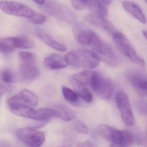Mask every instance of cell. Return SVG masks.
<instances>
[{"label":"cell","instance_id":"cell-16","mask_svg":"<svg viewBox=\"0 0 147 147\" xmlns=\"http://www.w3.org/2000/svg\"><path fill=\"white\" fill-rule=\"evenodd\" d=\"M96 72L93 71H82L76 73L72 76L73 80L76 82L84 85L90 86Z\"/></svg>","mask_w":147,"mask_h":147},{"label":"cell","instance_id":"cell-3","mask_svg":"<svg viewBox=\"0 0 147 147\" xmlns=\"http://www.w3.org/2000/svg\"><path fill=\"white\" fill-rule=\"evenodd\" d=\"M19 139L30 147H40L44 143L45 135L42 131L33 127H26L19 129L16 132Z\"/></svg>","mask_w":147,"mask_h":147},{"label":"cell","instance_id":"cell-33","mask_svg":"<svg viewBox=\"0 0 147 147\" xmlns=\"http://www.w3.org/2000/svg\"><path fill=\"white\" fill-rule=\"evenodd\" d=\"M100 1L105 5H108L111 3L112 0H99Z\"/></svg>","mask_w":147,"mask_h":147},{"label":"cell","instance_id":"cell-27","mask_svg":"<svg viewBox=\"0 0 147 147\" xmlns=\"http://www.w3.org/2000/svg\"><path fill=\"white\" fill-rule=\"evenodd\" d=\"M18 57L22 62L35 63L36 58L32 53L28 51H21L18 53Z\"/></svg>","mask_w":147,"mask_h":147},{"label":"cell","instance_id":"cell-15","mask_svg":"<svg viewBox=\"0 0 147 147\" xmlns=\"http://www.w3.org/2000/svg\"><path fill=\"white\" fill-rule=\"evenodd\" d=\"M38 37L41 39L45 44L54 49L61 52L67 51V49L66 46L58 42L54 38L46 33L44 32H38L37 33Z\"/></svg>","mask_w":147,"mask_h":147},{"label":"cell","instance_id":"cell-11","mask_svg":"<svg viewBox=\"0 0 147 147\" xmlns=\"http://www.w3.org/2000/svg\"><path fill=\"white\" fill-rule=\"evenodd\" d=\"M20 75L26 81L34 80L38 76L39 71L35 63L22 62L19 67Z\"/></svg>","mask_w":147,"mask_h":147},{"label":"cell","instance_id":"cell-30","mask_svg":"<svg viewBox=\"0 0 147 147\" xmlns=\"http://www.w3.org/2000/svg\"><path fill=\"white\" fill-rule=\"evenodd\" d=\"M30 19L34 24H42L46 21L47 17L43 14L35 13Z\"/></svg>","mask_w":147,"mask_h":147},{"label":"cell","instance_id":"cell-28","mask_svg":"<svg viewBox=\"0 0 147 147\" xmlns=\"http://www.w3.org/2000/svg\"><path fill=\"white\" fill-rule=\"evenodd\" d=\"M71 1L75 9L82 11L88 7L90 0H71Z\"/></svg>","mask_w":147,"mask_h":147},{"label":"cell","instance_id":"cell-32","mask_svg":"<svg viewBox=\"0 0 147 147\" xmlns=\"http://www.w3.org/2000/svg\"><path fill=\"white\" fill-rule=\"evenodd\" d=\"M7 87L5 85H2L1 84V95L2 96L3 94L5 93L7 91Z\"/></svg>","mask_w":147,"mask_h":147},{"label":"cell","instance_id":"cell-13","mask_svg":"<svg viewBox=\"0 0 147 147\" xmlns=\"http://www.w3.org/2000/svg\"><path fill=\"white\" fill-rule=\"evenodd\" d=\"M123 7L135 18L143 24H146L147 19L140 7L134 2L125 1L122 3Z\"/></svg>","mask_w":147,"mask_h":147},{"label":"cell","instance_id":"cell-25","mask_svg":"<svg viewBox=\"0 0 147 147\" xmlns=\"http://www.w3.org/2000/svg\"><path fill=\"white\" fill-rule=\"evenodd\" d=\"M123 143L122 147H127L132 145L135 142V137L130 131L123 130Z\"/></svg>","mask_w":147,"mask_h":147},{"label":"cell","instance_id":"cell-12","mask_svg":"<svg viewBox=\"0 0 147 147\" xmlns=\"http://www.w3.org/2000/svg\"><path fill=\"white\" fill-rule=\"evenodd\" d=\"M130 82L136 92L141 96H147V80L138 74L130 76Z\"/></svg>","mask_w":147,"mask_h":147},{"label":"cell","instance_id":"cell-19","mask_svg":"<svg viewBox=\"0 0 147 147\" xmlns=\"http://www.w3.org/2000/svg\"><path fill=\"white\" fill-rule=\"evenodd\" d=\"M9 109L11 112L17 116L30 119L34 110L31 107L26 105L15 106L9 107Z\"/></svg>","mask_w":147,"mask_h":147},{"label":"cell","instance_id":"cell-35","mask_svg":"<svg viewBox=\"0 0 147 147\" xmlns=\"http://www.w3.org/2000/svg\"><path fill=\"white\" fill-rule=\"evenodd\" d=\"M142 33L144 36V38L147 40V31H143Z\"/></svg>","mask_w":147,"mask_h":147},{"label":"cell","instance_id":"cell-9","mask_svg":"<svg viewBox=\"0 0 147 147\" xmlns=\"http://www.w3.org/2000/svg\"><path fill=\"white\" fill-rule=\"evenodd\" d=\"M85 20L90 24L102 28L112 36L118 31L112 24L106 19L105 18H100L91 14L86 16Z\"/></svg>","mask_w":147,"mask_h":147},{"label":"cell","instance_id":"cell-31","mask_svg":"<svg viewBox=\"0 0 147 147\" xmlns=\"http://www.w3.org/2000/svg\"><path fill=\"white\" fill-rule=\"evenodd\" d=\"M77 146L78 147H94L93 143L91 141L89 140H86L85 142H83L82 143L78 144Z\"/></svg>","mask_w":147,"mask_h":147},{"label":"cell","instance_id":"cell-36","mask_svg":"<svg viewBox=\"0 0 147 147\" xmlns=\"http://www.w3.org/2000/svg\"></svg>","mask_w":147,"mask_h":147},{"label":"cell","instance_id":"cell-10","mask_svg":"<svg viewBox=\"0 0 147 147\" xmlns=\"http://www.w3.org/2000/svg\"><path fill=\"white\" fill-rule=\"evenodd\" d=\"M43 65L47 69L56 70L66 67L68 63L65 57L58 54H51L44 58Z\"/></svg>","mask_w":147,"mask_h":147},{"label":"cell","instance_id":"cell-1","mask_svg":"<svg viewBox=\"0 0 147 147\" xmlns=\"http://www.w3.org/2000/svg\"><path fill=\"white\" fill-rule=\"evenodd\" d=\"M68 64L74 67L93 69L100 62L99 56L86 49H78L68 53L65 57Z\"/></svg>","mask_w":147,"mask_h":147},{"label":"cell","instance_id":"cell-8","mask_svg":"<svg viewBox=\"0 0 147 147\" xmlns=\"http://www.w3.org/2000/svg\"><path fill=\"white\" fill-rule=\"evenodd\" d=\"M97 132L102 138L111 142V146L122 147V130L117 129L107 125L101 124L98 126Z\"/></svg>","mask_w":147,"mask_h":147},{"label":"cell","instance_id":"cell-5","mask_svg":"<svg viewBox=\"0 0 147 147\" xmlns=\"http://www.w3.org/2000/svg\"><path fill=\"white\" fill-rule=\"evenodd\" d=\"M0 8L6 14L27 18H31L36 13L27 6L15 1H2L0 2Z\"/></svg>","mask_w":147,"mask_h":147},{"label":"cell","instance_id":"cell-4","mask_svg":"<svg viewBox=\"0 0 147 147\" xmlns=\"http://www.w3.org/2000/svg\"><path fill=\"white\" fill-rule=\"evenodd\" d=\"M102 98L109 100L113 94V87L111 81L96 72L90 86Z\"/></svg>","mask_w":147,"mask_h":147},{"label":"cell","instance_id":"cell-14","mask_svg":"<svg viewBox=\"0 0 147 147\" xmlns=\"http://www.w3.org/2000/svg\"><path fill=\"white\" fill-rule=\"evenodd\" d=\"M53 117H57V112L55 108L44 107L33 110L30 119L38 121H44Z\"/></svg>","mask_w":147,"mask_h":147},{"label":"cell","instance_id":"cell-21","mask_svg":"<svg viewBox=\"0 0 147 147\" xmlns=\"http://www.w3.org/2000/svg\"><path fill=\"white\" fill-rule=\"evenodd\" d=\"M14 46L16 49H30L34 46L33 42L26 36L13 37Z\"/></svg>","mask_w":147,"mask_h":147},{"label":"cell","instance_id":"cell-29","mask_svg":"<svg viewBox=\"0 0 147 147\" xmlns=\"http://www.w3.org/2000/svg\"><path fill=\"white\" fill-rule=\"evenodd\" d=\"M74 128L79 133L87 134L88 132V129L87 125L81 120H78L74 125Z\"/></svg>","mask_w":147,"mask_h":147},{"label":"cell","instance_id":"cell-20","mask_svg":"<svg viewBox=\"0 0 147 147\" xmlns=\"http://www.w3.org/2000/svg\"><path fill=\"white\" fill-rule=\"evenodd\" d=\"M19 94L23 101L28 105L35 106L38 103V98L32 91L28 89H24Z\"/></svg>","mask_w":147,"mask_h":147},{"label":"cell","instance_id":"cell-24","mask_svg":"<svg viewBox=\"0 0 147 147\" xmlns=\"http://www.w3.org/2000/svg\"><path fill=\"white\" fill-rule=\"evenodd\" d=\"M62 93L64 98L70 103H76L79 100V94L67 87H62Z\"/></svg>","mask_w":147,"mask_h":147},{"label":"cell","instance_id":"cell-6","mask_svg":"<svg viewBox=\"0 0 147 147\" xmlns=\"http://www.w3.org/2000/svg\"><path fill=\"white\" fill-rule=\"evenodd\" d=\"M116 101L124 123L129 126L133 125L135 118L127 95L123 92H118L116 94Z\"/></svg>","mask_w":147,"mask_h":147},{"label":"cell","instance_id":"cell-18","mask_svg":"<svg viewBox=\"0 0 147 147\" xmlns=\"http://www.w3.org/2000/svg\"><path fill=\"white\" fill-rule=\"evenodd\" d=\"M55 108L57 112V117L64 121H71L75 117L74 112L66 106L58 105Z\"/></svg>","mask_w":147,"mask_h":147},{"label":"cell","instance_id":"cell-23","mask_svg":"<svg viewBox=\"0 0 147 147\" xmlns=\"http://www.w3.org/2000/svg\"><path fill=\"white\" fill-rule=\"evenodd\" d=\"M15 49L13 37L5 38L0 40V51L1 52L10 53Z\"/></svg>","mask_w":147,"mask_h":147},{"label":"cell","instance_id":"cell-7","mask_svg":"<svg viewBox=\"0 0 147 147\" xmlns=\"http://www.w3.org/2000/svg\"><path fill=\"white\" fill-rule=\"evenodd\" d=\"M74 37L81 45L90 47L96 33L84 24L77 23L73 27Z\"/></svg>","mask_w":147,"mask_h":147},{"label":"cell","instance_id":"cell-26","mask_svg":"<svg viewBox=\"0 0 147 147\" xmlns=\"http://www.w3.org/2000/svg\"><path fill=\"white\" fill-rule=\"evenodd\" d=\"M1 79L4 83H12L14 81V74L10 69H4L1 72Z\"/></svg>","mask_w":147,"mask_h":147},{"label":"cell","instance_id":"cell-22","mask_svg":"<svg viewBox=\"0 0 147 147\" xmlns=\"http://www.w3.org/2000/svg\"><path fill=\"white\" fill-rule=\"evenodd\" d=\"M77 93L84 101L87 103H91L93 99V95L89 89L84 85L76 82V84Z\"/></svg>","mask_w":147,"mask_h":147},{"label":"cell","instance_id":"cell-17","mask_svg":"<svg viewBox=\"0 0 147 147\" xmlns=\"http://www.w3.org/2000/svg\"><path fill=\"white\" fill-rule=\"evenodd\" d=\"M88 8L92 14L95 16L103 18H105L107 16V9L99 0H90Z\"/></svg>","mask_w":147,"mask_h":147},{"label":"cell","instance_id":"cell-2","mask_svg":"<svg viewBox=\"0 0 147 147\" xmlns=\"http://www.w3.org/2000/svg\"><path fill=\"white\" fill-rule=\"evenodd\" d=\"M112 36L117 48L123 55L138 65L145 67L144 60L138 55L134 47L123 34L118 31Z\"/></svg>","mask_w":147,"mask_h":147},{"label":"cell","instance_id":"cell-34","mask_svg":"<svg viewBox=\"0 0 147 147\" xmlns=\"http://www.w3.org/2000/svg\"><path fill=\"white\" fill-rule=\"evenodd\" d=\"M33 1L38 5H43L45 2V0H33Z\"/></svg>","mask_w":147,"mask_h":147}]
</instances>
